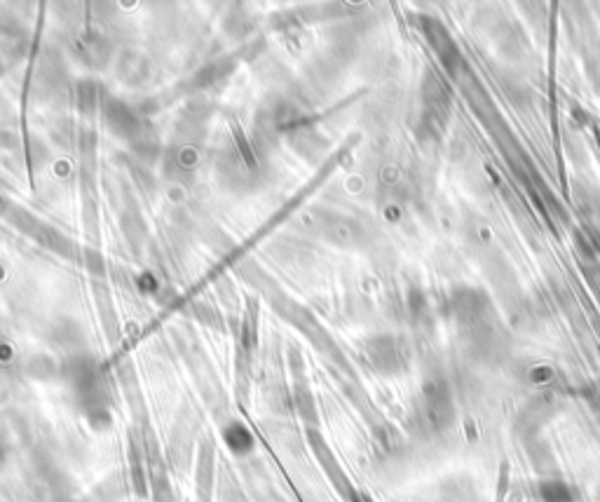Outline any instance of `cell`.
Returning <instances> with one entry per match:
<instances>
[{
    "label": "cell",
    "mask_w": 600,
    "mask_h": 502,
    "mask_svg": "<svg viewBox=\"0 0 600 502\" xmlns=\"http://www.w3.org/2000/svg\"><path fill=\"white\" fill-rule=\"evenodd\" d=\"M507 486H509V467L502 465L500 486H497V502H507Z\"/></svg>",
    "instance_id": "obj_1"
}]
</instances>
